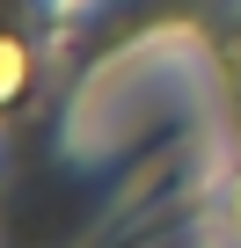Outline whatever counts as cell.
<instances>
[{
	"mask_svg": "<svg viewBox=\"0 0 241 248\" xmlns=\"http://www.w3.org/2000/svg\"><path fill=\"white\" fill-rule=\"evenodd\" d=\"M22 73H30V66H22V44H15V37H0V102L22 88Z\"/></svg>",
	"mask_w": 241,
	"mask_h": 248,
	"instance_id": "cell-1",
	"label": "cell"
}]
</instances>
